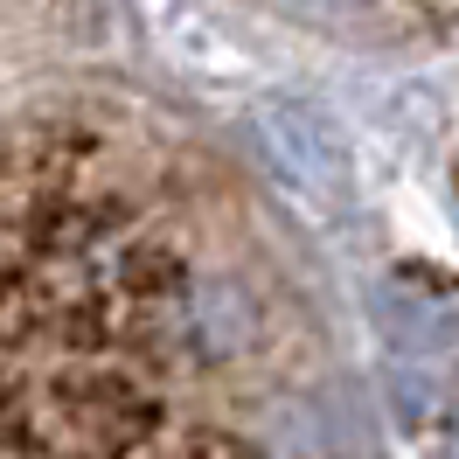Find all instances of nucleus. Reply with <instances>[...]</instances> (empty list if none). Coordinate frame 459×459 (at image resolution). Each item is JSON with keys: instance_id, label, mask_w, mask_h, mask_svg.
Masks as SVG:
<instances>
[{"instance_id": "obj_1", "label": "nucleus", "mask_w": 459, "mask_h": 459, "mask_svg": "<svg viewBox=\"0 0 459 459\" xmlns=\"http://www.w3.org/2000/svg\"><path fill=\"white\" fill-rule=\"evenodd\" d=\"M258 133H264V153L279 160V174H292L314 195H348L355 153H348L342 126L320 112V105H307V98H264Z\"/></svg>"}, {"instance_id": "obj_2", "label": "nucleus", "mask_w": 459, "mask_h": 459, "mask_svg": "<svg viewBox=\"0 0 459 459\" xmlns=\"http://www.w3.org/2000/svg\"><path fill=\"white\" fill-rule=\"evenodd\" d=\"M376 307H383L390 362H425V369L446 362V348H453V334H459V307H446L438 292H418V286L376 292Z\"/></svg>"}, {"instance_id": "obj_3", "label": "nucleus", "mask_w": 459, "mask_h": 459, "mask_svg": "<svg viewBox=\"0 0 459 459\" xmlns=\"http://www.w3.org/2000/svg\"><path fill=\"white\" fill-rule=\"evenodd\" d=\"M188 327H195L202 355H230V348H244L251 314H244V299H237V286H230V279H202L195 299H188Z\"/></svg>"}, {"instance_id": "obj_4", "label": "nucleus", "mask_w": 459, "mask_h": 459, "mask_svg": "<svg viewBox=\"0 0 459 459\" xmlns=\"http://www.w3.org/2000/svg\"><path fill=\"white\" fill-rule=\"evenodd\" d=\"M286 7H299V14H320V22H342V14H362V7H376V0H286Z\"/></svg>"}, {"instance_id": "obj_5", "label": "nucleus", "mask_w": 459, "mask_h": 459, "mask_svg": "<svg viewBox=\"0 0 459 459\" xmlns=\"http://www.w3.org/2000/svg\"><path fill=\"white\" fill-rule=\"evenodd\" d=\"M453 459H459V425H453Z\"/></svg>"}]
</instances>
